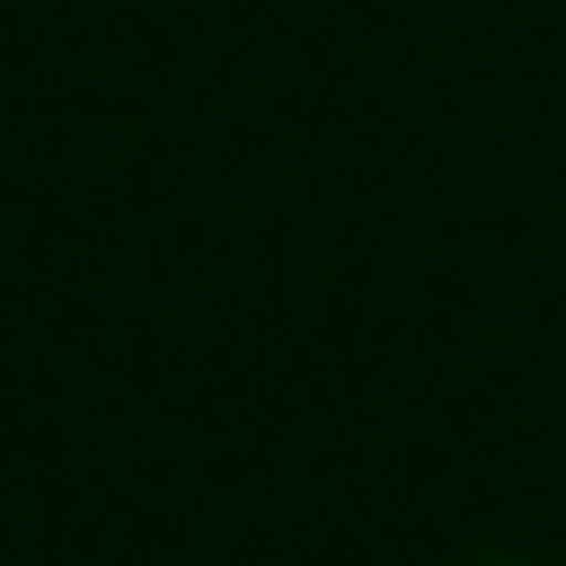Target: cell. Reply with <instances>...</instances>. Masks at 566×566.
<instances>
[]
</instances>
